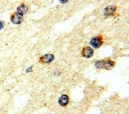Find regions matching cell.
<instances>
[{"instance_id":"cell-2","label":"cell","mask_w":129,"mask_h":114,"mask_svg":"<svg viewBox=\"0 0 129 114\" xmlns=\"http://www.w3.org/2000/svg\"><path fill=\"white\" fill-rule=\"evenodd\" d=\"M90 44L95 49L100 48L104 44V38L103 36L98 35L93 37L90 41Z\"/></svg>"},{"instance_id":"cell-10","label":"cell","mask_w":129,"mask_h":114,"mask_svg":"<svg viewBox=\"0 0 129 114\" xmlns=\"http://www.w3.org/2000/svg\"><path fill=\"white\" fill-rule=\"evenodd\" d=\"M32 69V66H30V67H29L27 68V69H26V72L27 73H28V72H30L31 70Z\"/></svg>"},{"instance_id":"cell-6","label":"cell","mask_w":129,"mask_h":114,"mask_svg":"<svg viewBox=\"0 0 129 114\" xmlns=\"http://www.w3.org/2000/svg\"><path fill=\"white\" fill-rule=\"evenodd\" d=\"M117 10V7L115 5H109L104 10V15L105 17L114 16Z\"/></svg>"},{"instance_id":"cell-7","label":"cell","mask_w":129,"mask_h":114,"mask_svg":"<svg viewBox=\"0 0 129 114\" xmlns=\"http://www.w3.org/2000/svg\"><path fill=\"white\" fill-rule=\"evenodd\" d=\"M69 100L70 99L68 95L66 94H63L59 97L58 102L59 105L62 107H64L68 105L69 103Z\"/></svg>"},{"instance_id":"cell-9","label":"cell","mask_w":129,"mask_h":114,"mask_svg":"<svg viewBox=\"0 0 129 114\" xmlns=\"http://www.w3.org/2000/svg\"><path fill=\"white\" fill-rule=\"evenodd\" d=\"M5 26V22L3 21L0 20V31Z\"/></svg>"},{"instance_id":"cell-3","label":"cell","mask_w":129,"mask_h":114,"mask_svg":"<svg viewBox=\"0 0 129 114\" xmlns=\"http://www.w3.org/2000/svg\"><path fill=\"white\" fill-rule=\"evenodd\" d=\"M10 21L15 25H19L22 23L24 20V16L17 11L13 12L10 15Z\"/></svg>"},{"instance_id":"cell-1","label":"cell","mask_w":129,"mask_h":114,"mask_svg":"<svg viewBox=\"0 0 129 114\" xmlns=\"http://www.w3.org/2000/svg\"><path fill=\"white\" fill-rule=\"evenodd\" d=\"M115 66V62L110 58L97 60L95 62V66L99 69L112 70Z\"/></svg>"},{"instance_id":"cell-11","label":"cell","mask_w":129,"mask_h":114,"mask_svg":"<svg viewBox=\"0 0 129 114\" xmlns=\"http://www.w3.org/2000/svg\"><path fill=\"white\" fill-rule=\"evenodd\" d=\"M59 1V2L60 3H61V4H65V3H66L67 2H68V1H69V0H58Z\"/></svg>"},{"instance_id":"cell-8","label":"cell","mask_w":129,"mask_h":114,"mask_svg":"<svg viewBox=\"0 0 129 114\" xmlns=\"http://www.w3.org/2000/svg\"><path fill=\"white\" fill-rule=\"evenodd\" d=\"M16 11L21 15H24L28 12V7L25 4L22 3L17 7Z\"/></svg>"},{"instance_id":"cell-4","label":"cell","mask_w":129,"mask_h":114,"mask_svg":"<svg viewBox=\"0 0 129 114\" xmlns=\"http://www.w3.org/2000/svg\"><path fill=\"white\" fill-rule=\"evenodd\" d=\"M54 59V56L52 54L48 53L44 54L39 57L38 62L42 64H48L51 63Z\"/></svg>"},{"instance_id":"cell-5","label":"cell","mask_w":129,"mask_h":114,"mask_svg":"<svg viewBox=\"0 0 129 114\" xmlns=\"http://www.w3.org/2000/svg\"><path fill=\"white\" fill-rule=\"evenodd\" d=\"M81 53L82 57L89 59L93 56L94 51L92 47L90 46H86L83 48Z\"/></svg>"}]
</instances>
